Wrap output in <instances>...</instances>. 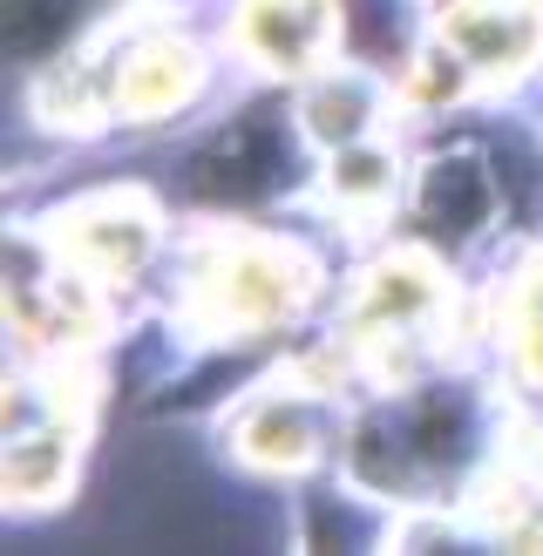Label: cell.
I'll list each match as a JSON object with an SVG mask.
<instances>
[{
	"mask_svg": "<svg viewBox=\"0 0 543 556\" xmlns=\"http://www.w3.org/2000/svg\"><path fill=\"white\" fill-rule=\"evenodd\" d=\"M421 211L434 217V231L449 225V238H469V231L489 225V211H496V184H489L476 163H434Z\"/></svg>",
	"mask_w": 543,
	"mask_h": 556,
	"instance_id": "cell-1",
	"label": "cell"
}]
</instances>
